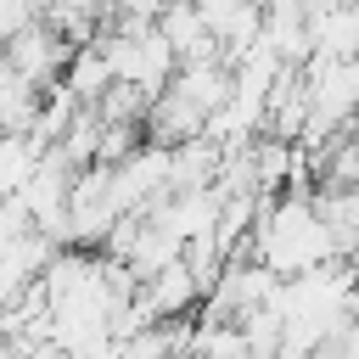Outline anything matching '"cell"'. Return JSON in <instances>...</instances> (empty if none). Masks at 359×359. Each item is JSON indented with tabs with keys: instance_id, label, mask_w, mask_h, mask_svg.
Returning <instances> with one entry per match:
<instances>
[{
	"instance_id": "1",
	"label": "cell",
	"mask_w": 359,
	"mask_h": 359,
	"mask_svg": "<svg viewBox=\"0 0 359 359\" xmlns=\"http://www.w3.org/2000/svg\"><path fill=\"white\" fill-rule=\"evenodd\" d=\"M252 258H264L275 275L292 280V275H309V269H320V264H331L342 252H337V236H331L314 196H280V202L258 208Z\"/></svg>"
}]
</instances>
